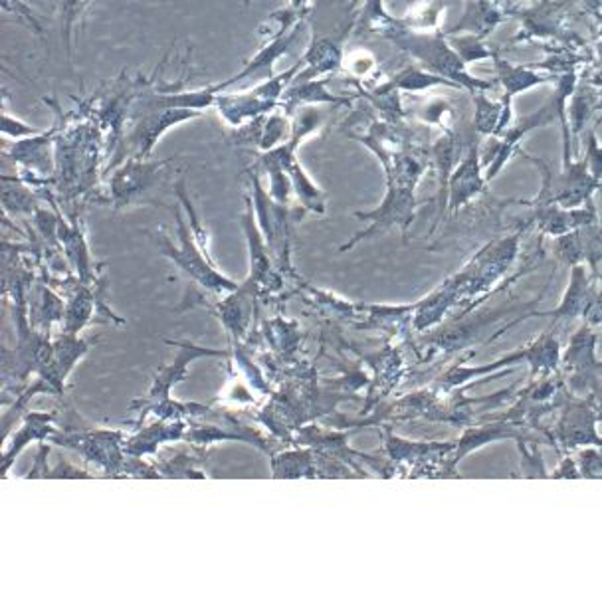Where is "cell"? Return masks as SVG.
<instances>
[{
	"mask_svg": "<svg viewBox=\"0 0 602 602\" xmlns=\"http://www.w3.org/2000/svg\"><path fill=\"white\" fill-rule=\"evenodd\" d=\"M387 40H391L394 47L401 48L402 52L419 60L424 70L458 83L465 92H490L493 90V82H485V80H480V78H474L472 73H468L464 60L452 48L444 32H419V30L402 27L401 22V28L391 32Z\"/></svg>",
	"mask_w": 602,
	"mask_h": 602,
	"instance_id": "cell-1",
	"label": "cell"
},
{
	"mask_svg": "<svg viewBox=\"0 0 602 602\" xmlns=\"http://www.w3.org/2000/svg\"><path fill=\"white\" fill-rule=\"evenodd\" d=\"M523 232L525 229H520L511 237L498 238L485 244L458 274L452 275L460 292V300H472L475 295L492 290L493 285L510 272L520 254Z\"/></svg>",
	"mask_w": 602,
	"mask_h": 602,
	"instance_id": "cell-2",
	"label": "cell"
},
{
	"mask_svg": "<svg viewBox=\"0 0 602 602\" xmlns=\"http://www.w3.org/2000/svg\"><path fill=\"white\" fill-rule=\"evenodd\" d=\"M357 4L359 0H353L348 17L343 22H339L335 30L331 32H315L311 38L310 47L305 54L301 56V70L293 82H305V80H315V78H325L329 73H335L343 68L345 62V42L349 34L357 28Z\"/></svg>",
	"mask_w": 602,
	"mask_h": 602,
	"instance_id": "cell-3",
	"label": "cell"
},
{
	"mask_svg": "<svg viewBox=\"0 0 602 602\" xmlns=\"http://www.w3.org/2000/svg\"><path fill=\"white\" fill-rule=\"evenodd\" d=\"M417 209H419V202L414 199V187L387 181V194H384L383 202L374 210L355 212L357 219L363 220L369 227L363 232L355 234L351 242L341 248V252L351 250L361 240L383 234L391 229H401L402 234L407 237V232L411 229L414 217H417Z\"/></svg>",
	"mask_w": 602,
	"mask_h": 602,
	"instance_id": "cell-4",
	"label": "cell"
},
{
	"mask_svg": "<svg viewBox=\"0 0 602 602\" xmlns=\"http://www.w3.org/2000/svg\"><path fill=\"white\" fill-rule=\"evenodd\" d=\"M173 163V159L151 161L149 157H129L126 163L118 167L110 179V202L116 209H128L139 202H146L149 194L155 191L164 177V169Z\"/></svg>",
	"mask_w": 602,
	"mask_h": 602,
	"instance_id": "cell-5",
	"label": "cell"
},
{
	"mask_svg": "<svg viewBox=\"0 0 602 602\" xmlns=\"http://www.w3.org/2000/svg\"><path fill=\"white\" fill-rule=\"evenodd\" d=\"M174 214H177L181 248H174L169 237L159 234L157 238L161 242L164 255H169L174 264L181 265L194 282L201 283L202 288L212 290V292H237L240 285L237 282H230L229 278H224L220 272H217V268L210 262L207 252L199 247L194 234L187 229V222L183 220L181 210L177 209Z\"/></svg>",
	"mask_w": 602,
	"mask_h": 602,
	"instance_id": "cell-6",
	"label": "cell"
},
{
	"mask_svg": "<svg viewBox=\"0 0 602 602\" xmlns=\"http://www.w3.org/2000/svg\"><path fill=\"white\" fill-rule=\"evenodd\" d=\"M563 381L581 397L594 394L602 387V361L596 357V333L591 325H581L569 341L561 359Z\"/></svg>",
	"mask_w": 602,
	"mask_h": 602,
	"instance_id": "cell-7",
	"label": "cell"
},
{
	"mask_svg": "<svg viewBox=\"0 0 602 602\" xmlns=\"http://www.w3.org/2000/svg\"><path fill=\"white\" fill-rule=\"evenodd\" d=\"M133 126L129 133V143L136 149V157H151L159 139L174 126H181L192 119L201 118L202 111L177 110V108H155L139 100V108H133Z\"/></svg>",
	"mask_w": 602,
	"mask_h": 602,
	"instance_id": "cell-8",
	"label": "cell"
},
{
	"mask_svg": "<svg viewBox=\"0 0 602 602\" xmlns=\"http://www.w3.org/2000/svg\"><path fill=\"white\" fill-rule=\"evenodd\" d=\"M599 414L591 404L583 401H565L561 404V414L556 419L555 427L549 432L548 440L551 444L573 452L579 448H602V437L596 430Z\"/></svg>",
	"mask_w": 602,
	"mask_h": 602,
	"instance_id": "cell-9",
	"label": "cell"
},
{
	"mask_svg": "<svg viewBox=\"0 0 602 602\" xmlns=\"http://www.w3.org/2000/svg\"><path fill=\"white\" fill-rule=\"evenodd\" d=\"M573 0H539L531 9L513 10L521 20V30L515 34V42L533 40V38H553L556 42H569L576 37L566 28L571 17Z\"/></svg>",
	"mask_w": 602,
	"mask_h": 602,
	"instance_id": "cell-10",
	"label": "cell"
},
{
	"mask_svg": "<svg viewBox=\"0 0 602 602\" xmlns=\"http://www.w3.org/2000/svg\"><path fill=\"white\" fill-rule=\"evenodd\" d=\"M556 106L555 101L551 100L545 103L541 110L531 113L528 118L521 119L518 126L508 129L502 138H495L492 146L485 149L482 153V167H484L485 181L492 183L493 179L500 174L505 163L511 157L520 153L521 139L531 133L533 129L543 128L551 121H555Z\"/></svg>",
	"mask_w": 602,
	"mask_h": 602,
	"instance_id": "cell-11",
	"label": "cell"
},
{
	"mask_svg": "<svg viewBox=\"0 0 602 602\" xmlns=\"http://www.w3.org/2000/svg\"><path fill=\"white\" fill-rule=\"evenodd\" d=\"M531 209L530 219L523 224V229L535 227L541 237L559 238L573 232V230L599 222V212L594 209V202L581 207V209H563L553 201L528 202Z\"/></svg>",
	"mask_w": 602,
	"mask_h": 602,
	"instance_id": "cell-12",
	"label": "cell"
},
{
	"mask_svg": "<svg viewBox=\"0 0 602 602\" xmlns=\"http://www.w3.org/2000/svg\"><path fill=\"white\" fill-rule=\"evenodd\" d=\"M58 136H60V128L54 126L48 131H40L32 138L19 139L12 149L7 151V157L24 169L22 174H32V179H22L24 183L38 187V184L48 183L44 177L54 174V157L50 155V149L56 146Z\"/></svg>",
	"mask_w": 602,
	"mask_h": 602,
	"instance_id": "cell-13",
	"label": "cell"
},
{
	"mask_svg": "<svg viewBox=\"0 0 602 602\" xmlns=\"http://www.w3.org/2000/svg\"><path fill=\"white\" fill-rule=\"evenodd\" d=\"M303 28H305V20H301L300 24H295L288 34L265 40L264 47L260 48L248 60L247 64L240 68V72L234 73L227 82L214 83V90L219 93L229 92L232 86L244 82V80H262L264 82L268 78H272L274 76L275 62L295 47L298 38L303 32Z\"/></svg>",
	"mask_w": 602,
	"mask_h": 602,
	"instance_id": "cell-14",
	"label": "cell"
},
{
	"mask_svg": "<svg viewBox=\"0 0 602 602\" xmlns=\"http://www.w3.org/2000/svg\"><path fill=\"white\" fill-rule=\"evenodd\" d=\"M488 181H485L484 167L480 146L474 138L468 143L464 159L458 163L454 173L448 183V212L456 214L458 210L464 209L465 204L474 201L475 197L484 194Z\"/></svg>",
	"mask_w": 602,
	"mask_h": 602,
	"instance_id": "cell-15",
	"label": "cell"
},
{
	"mask_svg": "<svg viewBox=\"0 0 602 602\" xmlns=\"http://www.w3.org/2000/svg\"><path fill=\"white\" fill-rule=\"evenodd\" d=\"M520 440L530 439L520 424H513L508 420L493 419V422L482 424V427H468L462 432V437L456 440V447L450 452L447 460V470L444 474L456 475V468L468 454H472L474 450L484 448L490 442L498 440Z\"/></svg>",
	"mask_w": 602,
	"mask_h": 602,
	"instance_id": "cell-16",
	"label": "cell"
},
{
	"mask_svg": "<svg viewBox=\"0 0 602 602\" xmlns=\"http://www.w3.org/2000/svg\"><path fill=\"white\" fill-rule=\"evenodd\" d=\"M293 123L285 111L275 110L260 118L248 121L247 126L237 129V141L240 146H255L258 149L270 151L283 146L292 138Z\"/></svg>",
	"mask_w": 602,
	"mask_h": 602,
	"instance_id": "cell-17",
	"label": "cell"
},
{
	"mask_svg": "<svg viewBox=\"0 0 602 602\" xmlns=\"http://www.w3.org/2000/svg\"><path fill=\"white\" fill-rule=\"evenodd\" d=\"M72 447L82 452L83 456L103 465L108 472H119L123 465L121 458V432H72L62 439V447Z\"/></svg>",
	"mask_w": 602,
	"mask_h": 602,
	"instance_id": "cell-18",
	"label": "cell"
},
{
	"mask_svg": "<svg viewBox=\"0 0 602 602\" xmlns=\"http://www.w3.org/2000/svg\"><path fill=\"white\" fill-rule=\"evenodd\" d=\"M444 133L440 136L439 141L434 146L430 147V155L437 167V173H439V207H437V222H434V230L439 229L440 222L444 220V214L448 210V183H450V177L454 173L458 163L462 161V141L458 138L456 129L452 126H444Z\"/></svg>",
	"mask_w": 602,
	"mask_h": 602,
	"instance_id": "cell-19",
	"label": "cell"
},
{
	"mask_svg": "<svg viewBox=\"0 0 602 602\" xmlns=\"http://www.w3.org/2000/svg\"><path fill=\"white\" fill-rule=\"evenodd\" d=\"M214 110L219 111L220 118L224 119L230 128L238 129L252 119L280 110V103L260 98L252 88L240 93L220 92L214 101Z\"/></svg>",
	"mask_w": 602,
	"mask_h": 602,
	"instance_id": "cell-20",
	"label": "cell"
},
{
	"mask_svg": "<svg viewBox=\"0 0 602 602\" xmlns=\"http://www.w3.org/2000/svg\"><path fill=\"white\" fill-rule=\"evenodd\" d=\"M596 280H599V275L586 272L584 264L573 265L569 288H566L563 300H561L556 310L548 311L545 315H551L555 321H573L583 318L586 303H589L591 295L596 290V285H599Z\"/></svg>",
	"mask_w": 602,
	"mask_h": 602,
	"instance_id": "cell-21",
	"label": "cell"
},
{
	"mask_svg": "<svg viewBox=\"0 0 602 602\" xmlns=\"http://www.w3.org/2000/svg\"><path fill=\"white\" fill-rule=\"evenodd\" d=\"M209 355H222V351H212V349L192 348V345H183L179 359L173 365L164 367L157 374L155 384L153 389L149 391L146 402H141V417H146L149 409H155L159 404L169 401V393H171V387L174 383H179L181 379H184L187 374V367L191 363L192 359H199V357Z\"/></svg>",
	"mask_w": 602,
	"mask_h": 602,
	"instance_id": "cell-22",
	"label": "cell"
},
{
	"mask_svg": "<svg viewBox=\"0 0 602 602\" xmlns=\"http://www.w3.org/2000/svg\"><path fill=\"white\" fill-rule=\"evenodd\" d=\"M331 80L325 78H315V80H305V82H293L285 93H283L280 110L285 111L288 116H293L295 111L308 106H349L351 98L338 96L328 90Z\"/></svg>",
	"mask_w": 602,
	"mask_h": 602,
	"instance_id": "cell-23",
	"label": "cell"
},
{
	"mask_svg": "<svg viewBox=\"0 0 602 602\" xmlns=\"http://www.w3.org/2000/svg\"><path fill=\"white\" fill-rule=\"evenodd\" d=\"M508 17L510 14L503 12L493 0H468L462 20L458 22L456 27L450 28L448 32H444V34L447 37H458L460 32H470V34L484 40Z\"/></svg>",
	"mask_w": 602,
	"mask_h": 602,
	"instance_id": "cell-24",
	"label": "cell"
},
{
	"mask_svg": "<svg viewBox=\"0 0 602 602\" xmlns=\"http://www.w3.org/2000/svg\"><path fill=\"white\" fill-rule=\"evenodd\" d=\"M474 96L475 116L472 131L475 138H502L510 129L511 98L503 93L502 103H495L485 98L484 92L472 93Z\"/></svg>",
	"mask_w": 602,
	"mask_h": 602,
	"instance_id": "cell-25",
	"label": "cell"
},
{
	"mask_svg": "<svg viewBox=\"0 0 602 602\" xmlns=\"http://www.w3.org/2000/svg\"><path fill=\"white\" fill-rule=\"evenodd\" d=\"M493 62H495L498 78L505 90V96H510L511 100L518 93L528 92L535 86H543L551 80H556L555 73H539L531 66H513L502 60L498 54L493 56Z\"/></svg>",
	"mask_w": 602,
	"mask_h": 602,
	"instance_id": "cell-26",
	"label": "cell"
},
{
	"mask_svg": "<svg viewBox=\"0 0 602 602\" xmlns=\"http://www.w3.org/2000/svg\"><path fill=\"white\" fill-rule=\"evenodd\" d=\"M555 325L545 329L541 338L528 345V365L531 367V379L555 373L561 365V343L555 335Z\"/></svg>",
	"mask_w": 602,
	"mask_h": 602,
	"instance_id": "cell-27",
	"label": "cell"
},
{
	"mask_svg": "<svg viewBox=\"0 0 602 602\" xmlns=\"http://www.w3.org/2000/svg\"><path fill=\"white\" fill-rule=\"evenodd\" d=\"M381 86H383L384 90H397V92L409 93L424 92V90H430L434 86H448V88H454V90H462L458 83L450 82L447 78L429 72V70H424L420 66L404 68V70L394 73L391 80H387Z\"/></svg>",
	"mask_w": 602,
	"mask_h": 602,
	"instance_id": "cell-28",
	"label": "cell"
},
{
	"mask_svg": "<svg viewBox=\"0 0 602 602\" xmlns=\"http://www.w3.org/2000/svg\"><path fill=\"white\" fill-rule=\"evenodd\" d=\"M357 28L387 38L397 28H401V19H394L387 12L383 0H365V4L359 10Z\"/></svg>",
	"mask_w": 602,
	"mask_h": 602,
	"instance_id": "cell-29",
	"label": "cell"
},
{
	"mask_svg": "<svg viewBox=\"0 0 602 602\" xmlns=\"http://www.w3.org/2000/svg\"><path fill=\"white\" fill-rule=\"evenodd\" d=\"M596 110H599V96L594 92L593 86L589 83L579 86L569 100V128H573L575 136L583 131L586 121Z\"/></svg>",
	"mask_w": 602,
	"mask_h": 602,
	"instance_id": "cell-30",
	"label": "cell"
},
{
	"mask_svg": "<svg viewBox=\"0 0 602 602\" xmlns=\"http://www.w3.org/2000/svg\"><path fill=\"white\" fill-rule=\"evenodd\" d=\"M275 478H315L320 474L318 462L313 460L311 450H300V452H283L274 458Z\"/></svg>",
	"mask_w": 602,
	"mask_h": 602,
	"instance_id": "cell-31",
	"label": "cell"
},
{
	"mask_svg": "<svg viewBox=\"0 0 602 602\" xmlns=\"http://www.w3.org/2000/svg\"><path fill=\"white\" fill-rule=\"evenodd\" d=\"M183 430L184 427L179 420L173 422V424H169V427H163V424L159 427V424H155V427H151V429L146 430V432H141L136 439L129 440L128 454L138 458L143 456V454H149V452L155 450L159 442L181 439V437H183Z\"/></svg>",
	"mask_w": 602,
	"mask_h": 602,
	"instance_id": "cell-32",
	"label": "cell"
},
{
	"mask_svg": "<svg viewBox=\"0 0 602 602\" xmlns=\"http://www.w3.org/2000/svg\"><path fill=\"white\" fill-rule=\"evenodd\" d=\"M60 20H62V44H64L68 64L73 62V30L80 24L90 0H56Z\"/></svg>",
	"mask_w": 602,
	"mask_h": 602,
	"instance_id": "cell-33",
	"label": "cell"
},
{
	"mask_svg": "<svg viewBox=\"0 0 602 602\" xmlns=\"http://www.w3.org/2000/svg\"><path fill=\"white\" fill-rule=\"evenodd\" d=\"M54 417L56 414H30V417H28L27 427L20 430L19 434H17V439H14V444H12V447L7 450V454H4V472L9 470L12 456L19 454L20 450L30 442V439L42 440L44 437H48V434L54 432V429L48 427V422L54 420Z\"/></svg>",
	"mask_w": 602,
	"mask_h": 602,
	"instance_id": "cell-34",
	"label": "cell"
},
{
	"mask_svg": "<svg viewBox=\"0 0 602 602\" xmlns=\"http://www.w3.org/2000/svg\"><path fill=\"white\" fill-rule=\"evenodd\" d=\"M447 38L465 64H472L475 60H485V58H493V56L498 54L492 48L485 47L482 38L474 37V34Z\"/></svg>",
	"mask_w": 602,
	"mask_h": 602,
	"instance_id": "cell-35",
	"label": "cell"
},
{
	"mask_svg": "<svg viewBox=\"0 0 602 602\" xmlns=\"http://www.w3.org/2000/svg\"><path fill=\"white\" fill-rule=\"evenodd\" d=\"M531 439L518 440V448H520L521 454V468H523V475L525 478H549L545 464H543V458L539 452L538 444L533 442V447H530Z\"/></svg>",
	"mask_w": 602,
	"mask_h": 602,
	"instance_id": "cell-36",
	"label": "cell"
},
{
	"mask_svg": "<svg viewBox=\"0 0 602 602\" xmlns=\"http://www.w3.org/2000/svg\"><path fill=\"white\" fill-rule=\"evenodd\" d=\"M0 7H2V12H7L10 17L27 24L34 34L38 37H44V27L42 22L37 17V12L32 10V7H28L24 0H0Z\"/></svg>",
	"mask_w": 602,
	"mask_h": 602,
	"instance_id": "cell-37",
	"label": "cell"
},
{
	"mask_svg": "<svg viewBox=\"0 0 602 602\" xmlns=\"http://www.w3.org/2000/svg\"><path fill=\"white\" fill-rule=\"evenodd\" d=\"M576 464H579L581 478H589V480L602 478V448H581L576 452Z\"/></svg>",
	"mask_w": 602,
	"mask_h": 602,
	"instance_id": "cell-38",
	"label": "cell"
},
{
	"mask_svg": "<svg viewBox=\"0 0 602 602\" xmlns=\"http://www.w3.org/2000/svg\"><path fill=\"white\" fill-rule=\"evenodd\" d=\"M40 131H42V129L32 128L27 121H22V119L17 118V116H12L9 110L2 111V133H4L7 138L17 139V141H19V139L32 138V136H37Z\"/></svg>",
	"mask_w": 602,
	"mask_h": 602,
	"instance_id": "cell-39",
	"label": "cell"
},
{
	"mask_svg": "<svg viewBox=\"0 0 602 602\" xmlns=\"http://www.w3.org/2000/svg\"><path fill=\"white\" fill-rule=\"evenodd\" d=\"M374 58L367 50H355L351 54H345L343 68H348V73L357 76V78H365L367 73L373 70Z\"/></svg>",
	"mask_w": 602,
	"mask_h": 602,
	"instance_id": "cell-40",
	"label": "cell"
},
{
	"mask_svg": "<svg viewBox=\"0 0 602 602\" xmlns=\"http://www.w3.org/2000/svg\"><path fill=\"white\" fill-rule=\"evenodd\" d=\"M584 159H586V163H589L591 173H593L599 181H602V146L599 143V138H596V131H594V129L589 131Z\"/></svg>",
	"mask_w": 602,
	"mask_h": 602,
	"instance_id": "cell-41",
	"label": "cell"
},
{
	"mask_svg": "<svg viewBox=\"0 0 602 602\" xmlns=\"http://www.w3.org/2000/svg\"><path fill=\"white\" fill-rule=\"evenodd\" d=\"M549 478H573V480H579V478H581V472H579V464H576V458H561V462H559V468H555V472L549 475Z\"/></svg>",
	"mask_w": 602,
	"mask_h": 602,
	"instance_id": "cell-42",
	"label": "cell"
},
{
	"mask_svg": "<svg viewBox=\"0 0 602 602\" xmlns=\"http://www.w3.org/2000/svg\"><path fill=\"white\" fill-rule=\"evenodd\" d=\"M584 83H589L593 88H601L602 86V42L596 47V58H594L593 68H591Z\"/></svg>",
	"mask_w": 602,
	"mask_h": 602,
	"instance_id": "cell-43",
	"label": "cell"
},
{
	"mask_svg": "<svg viewBox=\"0 0 602 602\" xmlns=\"http://www.w3.org/2000/svg\"><path fill=\"white\" fill-rule=\"evenodd\" d=\"M288 9L292 10L293 14H298L300 19H308L313 12V2L311 0H288Z\"/></svg>",
	"mask_w": 602,
	"mask_h": 602,
	"instance_id": "cell-44",
	"label": "cell"
},
{
	"mask_svg": "<svg viewBox=\"0 0 602 602\" xmlns=\"http://www.w3.org/2000/svg\"><path fill=\"white\" fill-rule=\"evenodd\" d=\"M581 7H583L584 12H589L594 19L602 20V0H575Z\"/></svg>",
	"mask_w": 602,
	"mask_h": 602,
	"instance_id": "cell-45",
	"label": "cell"
},
{
	"mask_svg": "<svg viewBox=\"0 0 602 602\" xmlns=\"http://www.w3.org/2000/svg\"><path fill=\"white\" fill-rule=\"evenodd\" d=\"M242 2H244V7H250V4H252V0H242Z\"/></svg>",
	"mask_w": 602,
	"mask_h": 602,
	"instance_id": "cell-46",
	"label": "cell"
},
{
	"mask_svg": "<svg viewBox=\"0 0 602 602\" xmlns=\"http://www.w3.org/2000/svg\"><path fill=\"white\" fill-rule=\"evenodd\" d=\"M599 111H602V103H599Z\"/></svg>",
	"mask_w": 602,
	"mask_h": 602,
	"instance_id": "cell-47",
	"label": "cell"
}]
</instances>
